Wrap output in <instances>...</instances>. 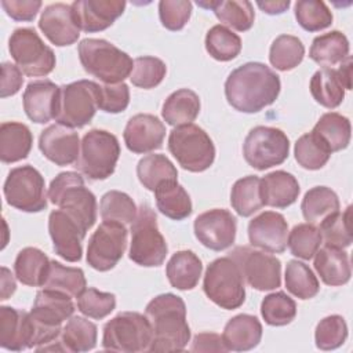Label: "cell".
<instances>
[{"label": "cell", "instance_id": "1", "mask_svg": "<svg viewBox=\"0 0 353 353\" xmlns=\"http://www.w3.org/2000/svg\"><path fill=\"white\" fill-rule=\"evenodd\" d=\"M281 88L279 74L262 62H247L232 70L225 81L228 103L243 113H258L272 105Z\"/></svg>", "mask_w": 353, "mask_h": 353}, {"label": "cell", "instance_id": "2", "mask_svg": "<svg viewBox=\"0 0 353 353\" xmlns=\"http://www.w3.org/2000/svg\"><path fill=\"white\" fill-rule=\"evenodd\" d=\"M150 321L153 339L149 352H181L190 341V328L186 321V305L175 294L167 292L154 296L145 307Z\"/></svg>", "mask_w": 353, "mask_h": 353}, {"label": "cell", "instance_id": "3", "mask_svg": "<svg viewBox=\"0 0 353 353\" xmlns=\"http://www.w3.org/2000/svg\"><path fill=\"white\" fill-rule=\"evenodd\" d=\"M77 51L84 70L105 84L123 83L132 72L131 57L108 40L83 39Z\"/></svg>", "mask_w": 353, "mask_h": 353}, {"label": "cell", "instance_id": "4", "mask_svg": "<svg viewBox=\"0 0 353 353\" xmlns=\"http://www.w3.org/2000/svg\"><path fill=\"white\" fill-rule=\"evenodd\" d=\"M48 199L59 210L76 219L87 232L97 221V197L85 188L79 172L65 171L58 174L50 183Z\"/></svg>", "mask_w": 353, "mask_h": 353}, {"label": "cell", "instance_id": "5", "mask_svg": "<svg viewBox=\"0 0 353 353\" xmlns=\"http://www.w3.org/2000/svg\"><path fill=\"white\" fill-rule=\"evenodd\" d=\"M61 330L41 325L25 310L0 306V346L11 352L43 346L58 338Z\"/></svg>", "mask_w": 353, "mask_h": 353}, {"label": "cell", "instance_id": "6", "mask_svg": "<svg viewBox=\"0 0 353 353\" xmlns=\"http://www.w3.org/2000/svg\"><path fill=\"white\" fill-rule=\"evenodd\" d=\"M203 290L222 309L240 307L245 301V285L239 263L229 255L214 259L205 269Z\"/></svg>", "mask_w": 353, "mask_h": 353}, {"label": "cell", "instance_id": "7", "mask_svg": "<svg viewBox=\"0 0 353 353\" xmlns=\"http://www.w3.org/2000/svg\"><path fill=\"white\" fill-rule=\"evenodd\" d=\"M120 157V143L116 135L94 128L85 132L80 143V154L74 167L91 181L109 178Z\"/></svg>", "mask_w": 353, "mask_h": 353}, {"label": "cell", "instance_id": "8", "mask_svg": "<svg viewBox=\"0 0 353 353\" xmlns=\"http://www.w3.org/2000/svg\"><path fill=\"white\" fill-rule=\"evenodd\" d=\"M131 241L128 258L139 266L154 268L165 261L168 247L159 230L156 212L150 205L142 204L131 223Z\"/></svg>", "mask_w": 353, "mask_h": 353}, {"label": "cell", "instance_id": "9", "mask_svg": "<svg viewBox=\"0 0 353 353\" xmlns=\"http://www.w3.org/2000/svg\"><path fill=\"white\" fill-rule=\"evenodd\" d=\"M168 150L178 164L190 172H203L215 160L212 139L193 123L172 128L168 135Z\"/></svg>", "mask_w": 353, "mask_h": 353}, {"label": "cell", "instance_id": "10", "mask_svg": "<svg viewBox=\"0 0 353 353\" xmlns=\"http://www.w3.org/2000/svg\"><path fill=\"white\" fill-rule=\"evenodd\" d=\"M153 339L150 321L138 312H121L103 327L102 347L121 353L149 352Z\"/></svg>", "mask_w": 353, "mask_h": 353}, {"label": "cell", "instance_id": "11", "mask_svg": "<svg viewBox=\"0 0 353 353\" xmlns=\"http://www.w3.org/2000/svg\"><path fill=\"white\" fill-rule=\"evenodd\" d=\"M8 50L17 66L29 77L50 74L55 68V54L32 28H18L8 39Z\"/></svg>", "mask_w": 353, "mask_h": 353}, {"label": "cell", "instance_id": "12", "mask_svg": "<svg viewBox=\"0 0 353 353\" xmlns=\"http://www.w3.org/2000/svg\"><path fill=\"white\" fill-rule=\"evenodd\" d=\"M99 90L101 85L91 80H77L62 85L55 121L69 128L87 125L99 109Z\"/></svg>", "mask_w": 353, "mask_h": 353}, {"label": "cell", "instance_id": "13", "mask_svg": "<svg viewBox=\"0 0 353 353\" xmlns=\"http://www.w3.org/2000/svg\"><path fill=\"white\" fill-rule=\"evenodd\" d=\"M288 154L290 139L276 127H254L250 130L243 143L244 160L258 171H265L283 164Z\"/></svg>", "mask_w": 353, "mask_h": 353}, {"label": "cell", "instance_id": "14", "mask_svg": "<svg viewBox=\"0 0 353 353\" xmlns=\"http://www.w3.org/2000/svg\"><path fill=\"white\" fill-rule=\"evenodd\" d=\"M4 197L8 205L23 212H40L47 208L46 182L33 165L12 168L4 182Z\"/></svg>", "mask_w": 353, "mask_h": 353}, {"label": "cell", "instance_id": "15", "mask_svg": "<svg viewBox=\"0 0 353 353\" xmlns=\"http://www.w3.org/2000/svg\"><path fill=\"white\" fill-rule=\"evenodd\" d=\"M127 237L125 225L116 221H103L88 240L87 263L98 272L113 269L124 255Z\"/></svg>", "mask_w": 353, "mask_h": 353}, {"label": "cell", "instance_id": "16", "mask_svg": "<svg viewBox=\"0 0 353 353\" xmlns=\"http://www.w3.org/2000/svg\"><path fill=\"white\" fill-rule=\"evenodd\" d=\"M229 256L239 263L244 280L254 290L270 291L280 287L281 262L279 258L248 247H237Z\"/></svg>", "mask_w": 353, "mask_h": 353}, {"label": "cell", "instance_id": "17", "mask_svg": "<svg viewBox=\"0 0 353 353\" xmlns=\"http://www.w3.org/2000/svg\"><path fill=\"white\" fill-rule=\"evenodd\" d=\"M194 236L207 248L223 251L236 240L237 222L234 215L225 208H214L194 219Z\"/></svg>", "mask_w": 353, "mask_h": 353}, {"label": "cell", "instance_id": "18", "mask_svg": "<svg viewBox=\"0 0 353 353\" xmlns=\"http://www.w3.org/2000/svg\"><path fill=\"white\" fill-rule=\"evenodd\" d=\"M48 233L57 255L68 262H79L83 255V240L87 230L69 214L54 210L48 216Z\"/></svg>", "mask_w": 353, "mask_h": 353}, {"label": "cell", "instance_id": "19", "mask_svg": "<svg viewBox=\"0 0 353 353\" xmlns=\"http://www.w3.org/2000/svg\"><path fill=\"white\" fill-rule=\"evenodd\" d=\"M287 237L288 223L280 212H261L248 223L250 244L265 252H284L287 248Z\"/></svg>", "mask_w": 353, "mask_h": 353}, {"label": "cell", "instance_id": "20", "mask_svg": "<svg viewBox=\"0 0 353 353\" xmlns=\"http://www.w3.org/2000/svg\"><path fill=\"white\" fill-rule=\"evenodd\" d=\"M39 149L43 156L55 165L74 164L80 154L79 134L66 125L51 124L41 131Z\"/></svg>", "mask_w": 353, "mask_h": 353}, {"label": "cell", "instance_id": "21", "mask_svg": "<svg viewBox=\"0 0 353 353\" xmlns=\"http://www.w3.org/2000/svg\"><path fill=\"white\" fill-rule=\"evenodd\" d=\"M123 138L132 153H149L163 146L165 125L154 114L138 113L127 121Z\"/></svg>", "mask_w": 353, "mask_h": 353}, {"label": "cell", "instance_id": "22", "mask_svg": "<svg viewBox=\"0 0 353 353\" xmlns=\"http://www.w3.org/2000/svg\"><path fill=\"white\" fill-rule=\"evenodd\" d=\"M39 28L55 46L65 47L77 41L80 26L70 4L54 3L47 6L40 15Z\"/></svg>", "mask_w": 353, "mask_h": 353}, {"label": "cell", "instance_id": "23", "mask_svg": "<svg viewBox=\"0 0 353 353\" xmlns=\"http://www.w3.org/2000/svg\"><path fill=\"white\" fill-rule=\"evenodd\" d=\"M59 97L61 87L51 80L30 81L26 85L22 97L23 110L33 123H48L58 116Z\"/></svg>", "mask_w": 353, "mask_h": 353}, {"label": "cell", "instance_id": "24", "mask_svg": "<svg viewBox=\"0 0 353 353\" xmlns=\"http://www.w3.org/2000/svg\"><path fill=\"white\" fill-rule=\"evenodd\" d=\"M70 6L80 29L95 33L112 26L124 12L127 3L123 0H76Z\"/></svg>", "mask_w": 353, "mask_h": 353}, {"label": "cell", "instance_id": "25", "mask_svg": "<svg viewBox=\"0 0 353 353\" xmlns=\"http://www.w3.org/2000/svg\"><path fill=\"white\" fill-rule=\"evenodd\" d=\"M76 310L72 296L57 290L43 288L36 294L30 314L41 325L62 330L61 324L69 320Z\"/></svg>", "mask_w": 353, "mask_h": 353}, {"label": "cell", "instance_id": "26", "mask_svg": "<svg viewBox=\"0 0 353 353\" xmlns=\"http://www.w3.org/2000/svg\"><path fill=\"white\" fill-rule=\"evenodd\" d=\"M262 324L252 314L232 317L222 332L225 347L232 352H247L256 347L262 339Z\"/></svg>", "mask_w": 353, "mask_h": 353}, {"label": "cell", "instance_id": "27", "mask_svg": "<svg viewBox=\"0 0 353 353\" xmlns=\"http://www.w3.org/2000/svg\"><path fill=\"white\" fill-rule=\"evenodd\" d=\"M299 192L301 188L296 178L287 171L277 170L261 178V197L263 205L287 208L296 201Z\"/></svg>", "mask_w": 353, "mask_h": 353}, {"label": "cell", "instance_id": "28", "mask_svg": "<svg viewBox=\"0 0 353 353\" xmlns=\"http://www.w3.org/2000/svg\"><path fill=\"white\" fill-rule=\"evenodd\" d=\"M314 269L324 284L343 285L350 280L352 269L347 254L342 248L324 245L314 254Z\"/></svg>", "mask_w": 353, "mask_h": 353}, {"label": "cell", "instance_id": "29", "mask_svg": "<svg viewBox=\"0 0 353 353\" xmlns=\"http://www.w3.org/2000/svg\"><path fill=\"white\" fill-rule=\"evenodd\" d=\"M33 143L29 127L18 121H4L0 125V160L11 164L28 157Z\"/></svg>", "mask_w": 353, "mask_h": 353}, {"label": "cell", "instance_id": "30", "mask_svg": "<svg viewBox=\"0 0 353 353\" xmlns=\"http://www.w3.org/2000/svg\"><path fill=\"white\" fill-rule=\"evenodd\" d=\"M203 263L190 250H182L172 254L165 266V274L170 284L181 291L193 290L201 276Z\"/></svg>", "mask_w": 353, "mask_h": 353}, {"label": "cell", "instance_id": "31", "mask_svg": "<svg viewBox=\"0 0 353 353\" xmlns=\"http://www.w3.org/2000/svg\"><path fill=\"white\" fill-rule=\"evenodd\" d=\"M203 8H211L215 17L225 25L239 32L250 30L254 25L255 12L254 7L247 0H210L197 1Z\"/></svg>", "mask_w": 353, "mask_h": 353}, {"label": "cell", "instance_id": "32", "mask_svg": "<svg viewBox=\"0 0 353 353\" xmlns=\"http://www.w3.org/2000/svg\"><path fill=\"white\" fill-rule=\"evenodd\" d=\"M200 113V98L189 90L181 88L167 97L163 103L161 116L164 121L172 127L192 124Z\"/></svg>", "mask_w": 353, "mask_h": 353}, {"label": "cell", "instance_id": "33", "mask_svg": "<svg viewBox=\"0 0 353 353\" xmlns=\"http://www.w3.org/2000/svg\"><path fill=\"white\" fill-rule=\"evenodd\" d=\"M157 210L172 221H182L192 214V200L178 181H167L154 190Z\"/></svg>", "mask_w": 353, "mask_h": 353}, {"label": "cell", "instance_id": "34", "mask_svg": "<svg viewBox=\"0 0 353 353\" xmlns=\"http://www.w3.org/2000/svg\"><path fill=\"white\" fill-rule=\"evenodd\" d=\"M312 132L327 146L331 153H334L349 146L352 125L346 116L336 112H328L319 119Z\"/></svg>", "mask_w": 353, "mask_h": 353}, {"label": "cell", "instance_id": "35", "mask_svg": "<svg viewBox=\"0 0 353 353\" xmlns=\"http://www.w3.org/2000/svg\"><path fill=\"white\" fill-rule=\"evenodd\" d=\"M51 261L36 247L21 250L14 262L17 279L29 287H43L48 274Z\"/></svg>", "mask_w": 353, "mask_h": 353}, {"label": "cell", "instance_id": "36", "mask_svg": "<svg viewBox=\"0 0 353 353\" xmlns=\"http://www.w3.org/2000/svg\"><path fill=\"white\" fill-rule=\"evenodd\" d=\"M349 40L339 30L314 37L312 41L309 57L323 68H332L349 57Z\"/></svg>", "mask_w": 353, "mask_h": 353}, {"label": "cell", "instance_id": "37", "mask_svg": "<svg viewBox=\"0 0 353 353\" xmlns=\"http://www.w3.org/2000/svg\"><path fill=\"white\" fill-rule=\"evenodd\" d=\"M97 325L80 316H72L59 334V339L68 353H83L92 350L97 345Z\"/></svg>", "mask_w": 353, "mask_h": 353}, {"label": "cell", "instance_id": "38", "mask_svg": "<svg viewBox=\"0 0 353 353\" xmlns=\"http://www.w3.org/2000/svg\"><path fill=\"white\" fill-rule=\"evenodd\" d=\"M338 194L327 186H314L309 189L301 203L303 218L307 223L319 225L331 214L339 211Z\"/></svg>", "mask_w": 353, "mask_h": 353}, {"label": "cell", "instance_id": "39", "mask_svg": "<svg viewBox=\"0 0 353 353\" xmlns=\"http://www.w3.org/2000/svg\"><path fill=\"white\" fill-rule=\"evenodd\" d=\"M310 94L321 106L338 108L345 98V88L336 70L332 68L319 69L310 79Z\"/></svg>", "mask_w": 353, "mask_h": 353}, {"label": "cell", "instance_id": "40", "mask_svg": "<svg viewBox=\"0 0 353 353\" xmlns=\"http://www.w3.org/2000/svg\"><path fill=\"white\" fill-rule=\"evenodd\" d=\"M139 182L148 190L154 192L159 185L167 181H178V171L172 161L164 154H148L137 164Z\"/></svg>", "mask_w": 353, "mask_h": 353}, {"label": "cell", "instance_id": "41", "mask_svg": "<svg viewBox=\"0 0 353 353\" xmlns=\"http://www.w3.org/2000/svg\"><path fill=\"white\" fill-rule=\"evenodd\" d=\"M230 204L240 216H251L263 207L261 197V178L247 175L237 179L230 192Z\"/></svg>", "mask_w": 353, "mask_h": 353}, {"label": "cell", "instance_id": "42", "mask_svg": "<svg viewBox=\"0 0 353 353\" xmlns=\"http://www.w3.org/2000/svg\"><path fill=\"white\" fill-rule=\"evenodd\" d=\"M43 287L62 291L72 298H77L87 288V281L83 269L65 266L58 261H51Z\"/></svg>", "mask_w": 353, "mask_h": 353}, {"label": "cell", "instance_id": "43", "mask_svg": "<svg viewBox=\"0 0 353 353\" xmlns=\"http://www.w3.org/2000/svg\"><path fill=\"white\" fill-rule=\"evenodd\" d=\"M305 57V46L296 36L280 34L277 36L269 51V61L277 70L287 72L296 68Z\"/></svg>", "mask_w": 353, "mask_h": 353}, {"label": "cell", "instance_id": "44", "mask_svg": "<svg viewBox=\"0 0 353 353\" xmlns=\"http://www.w3.org/2000/svg\"><path fill=\"white\" fill-rule=\"evenodd\" d=\"M205 50L216 61L228 62L241 51V39L223 25H214L205 34Z\"/></svg>", "mask_w": 353, "mask_h": 353}, {"label": "cell", "instance_id": "45", "mask_svg": "<svg viewBox=\"0 0 353 353\" xmlns=\"http://www.w3.org/2000/svg\"><path fill=\"white\" fill-rule=\"evenodd\" d=\"M285 288L299 299H310L320 291V284L312 269L296 259H291L285 268Z\"/></svg>", "mask_w": 353, "mask_h": 353}, {"label": "cell", "instance_id": "46", "mask_svg": "<svg viewBox=\"0 0 353 353\" xmlns=\"http://www.w3.org/2000/svg\"><path fill=\"white\" fill-rule=\"evenodd\" d=\"M102 221H116L123 225H131L137 218L138 208L134 200L124 192H106L99 204Z\"/></svg>", "mask_w": 353, "mask_h": 353}, {"label": "cell", "instance_id": "47", "mask_svg": "<svg viewBox=\"0 0 353 353\" xmlns=\"http://www.w3.org/2000/svg\"><path fill=\"white\" fill-rule=\"evenodd\" d=\"M261 314L266 324L273 327H283L295 319L296 303L283 291L272 292L262 299Z\"/></svg>", "mask_w": 353, "mask_h": 353}, {"label": "cell", "instance_id": "48", "mask_svg": "<svg viewBox=\"0 0 353 353\" xmlns=\"http://www.w3.org/2000/svg\"><path fill=\"white\" fill-rule=\"evenodd\" d=\"M295 160L302 168L306 170H320L330 160L331 152L327 146L310 131L298 138L294 146Z\"/></svg>", "mask_w": 353, "mask_h": 353}, {"label": "cell", "instance_id": "49", "mask_svg": "<svg viewBox=\"0 0 353 353\" xmlns=\"http://www.w3.org/2000/svg\"><path fill=\"white\" fill-rule=\"evenodd\" d=\"M350 214L352 207L349 205L343 212L336 211L319 223V229L325 245L346 248L352 244L353 234L350 226Z\"/></svg>", "mask_w": 353, "mask_h": 353}, {"label": "cell", "instance_id": "50", "mask_svg": "<svg viewBox=\"0 0 353 353\" xmlns=\"http://www.w3.org/2000/svg\"><path fill=\"white\" fill-rule=\"evenodd\" d=\"M323 243L320 229L312 223H298L287 237V245L294 256L310 261Z\"/></svg>", "mask_w": 353, "mask_h": 353}, {"label": "cell", "instance_id": "51", "mask_svg": "<svg viewBox=\"0 0 353 353\" xmlns=\"http://www.w3.org/2000/svg\"><path fill=\"white\" fill-rule=\"evenodd\" d=\"M294 12L299 26L307 32H320L332 23V12L321 0H299Z\"/></svg>", "mask_w": 353, "mask_h": 353}, {"label": "cell", "instance_id": "52", "mask_svg": "<svg viewBox=\"0 0 353 353\" xmlns=\"http://www.w3.org/2000/svg\"><path fill=\"white\" fill-rule=\"evenodd\" d=\"M167 66L156 57H138L134 59V68L130 74V80L135 87L150 90L157 87L165 77Z\"/></svg>", "mask_w": 353, "mask_h": 353}, {"label": "cell", "instance_id": "53", "mask_svg": "<svg viewBox=\"0 0 353 353\" xmlns=\"http://www.w3.org/2000/svg\"><path fill=\"white\" fill-rule=\"evenodd\" d=\"M347 324L339 314H331L319 321L314 331V342L320 350H334L345 343Z\"/></svg>", "mask_w": 353, "mask_h": 353}, {"label": "cell", "instance_id": "54", "mask_svg": "<svg viewBox=\"0 0 353 353\" xmlns=\"http://www.w3.org/2000/svg\"><path fill=\"white\" fill-rule=\"evenodd\" d=\"M116 307V296L112 292H103L97 288H85L77 296V309L87 317L102 320Z\"/></svg>", "mask_w": 353, "mask_h": 353}, {"label": "cell", "instance_id": "55", "mask_svg": "<svg viewBox=\"0 0 353 353\" xmlns=\"http://www.w3.org/2000/svg\"><path fill=\"white\" fill-rule=\"evenodd\" d=\"M192 15V3L188 0H161L159 3V17L161 25L172 32L181 30Z\"/></svg>", "mask_w": 353, "mask_h": 353}, {"label": "cell", "instance_id": "56", "mask_svg": "<svg viewBox=\"0 0 353 353\" xmlns=\"http://www.w3.org/2000/svg\"><path fill=\"white\" fill-rule=\"evenodd\" d=\"M130 103V88L125 83L105 84L99 90V109L106 113H120Z\"/></svg>", "mask_w": 353, "mask_h": 353}, {"label": "cell", "instance_id": "57", "mask_svg": "<svg viewBox=\"0 0 353 353\" xmlns=\"http://www.w3.org/2000/svg\"><path fill=\"white\" fill-rule=\"evenodd\" d=\"M6 14L18 22H30L41 8L40 0H1Z\"/></svg>", "mask_w": 353, "mask_h": 353}, {"label": "cell", "instance_id": "58", "mask_svg": "<svg viewBox=\"0 0 353 353\" xmlns=\"http://www.w3.org/2000/svg\"><path fill=\"white\" fill-rule=\"evenodd\" d=\"M23 84V73L22 70L11 63L3 62L1 63V87H0V97L7 98L15 95Z\"/></svg>", "mask_w": 353, "mask_h": 353}, {"label": "cell", "instance_id": "59", "mask_svg": "<svg viewBox=\"0 0 353 353\" xmlns=\"http://www.w3.org/2000/svg\"><path fill=\"white\" fill-rule=\"evenodd\" d=\"M192 352H228L223 345L222 336L214 332H201L193 338Z\"/></svg>", "mask_w": 353, "mask_h": 353}, {"label": "cell", "instance_id": "60", "mask_svg": "<svg viewBox=\"0 0 353 353\" xmlns=\"http://www.w3.org/2000/svg\"><path fill=\"white\" fill-rule=\"evenodd\" d=\"M256 6L266 14L269 15H279L285 12L290 6L291 1L290 0H265V1H256Z\"/></svg>", "mask_w": 353, "mask_h": 353}, {"label": "cell", "instance_id": "61", "mask_svg": "<svg viewBox=\"0 0 353 353\" xmlns=\"http://www.w3.org/2000/svg\"><path fill=\"white\" fill-rule=\"evenodd\" d=\"M17 290V283H15V279L12 276V273L6 268L3 266L1 268V301H6Z\"/></svg>", "mask_w": 353, "mask_h": 353}, {"label": "cell", "instance_id": "62", "mask_svg": "<svg viewBox=\"0 0 353 353\" xmlns=\"http://www.w3.org/2000/svg\"><path fill=\"white\" fill-rule=\"evenodd\" d=\"M336 73L343 84L345 90H352V57L349 55L346 59H343L339 63V68L336 69Z\"/></svg>", "mask_w": 353, "mask_h": 353}]
</instances>
